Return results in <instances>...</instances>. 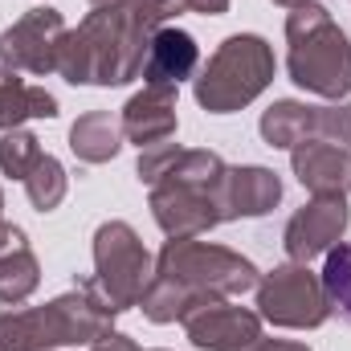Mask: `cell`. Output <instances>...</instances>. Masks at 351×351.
<instances>
[{"instance_id":"6da1fadb","label":"cell","mask_w":351,"mask_h":351,"mask_svg":"<svg viewBox=\"0 0 351 351\" xmlns=\"http://www.w3.org/2000/svg\"><path fill=\"white\" fill-rule=\"evenodd\" d=\"M184 12V0H114L90 8L66 33L58 74L70 86H127L143 74L152 37Z\"/></svg>"},{"instance_id":"7a4b0ae2","label":"cell","mask_w":351,"mask_h":351,"mask_svg":"<svg viewBox=\"0 0 351 351\" xmlns=\"http://www.w3.org/2000/svg\"><path fill=\"white\" fill-rule=\"evenodd\" d=\"M258 278L262 269L229 245L200 237H168L156 258V274L139 298V311L152 323H184V315L204 302L250 294Z\"/></svg>"},{"instance_id":"3957f363","label":"cell","mask_w":351,"mask_h":351,"mask_svg":"<svg viewBox=\"0 0 351 351\" xmlns=\"http://www.w3.org/2000/svg\"><path fill=\"white\" fill-rule=\"evenodd\" d=\"M114 306L94 278H78L45 306H0V351L94 348L114 331Z\"/></svg>"},{"instance_id":"277c9868","label":"cell","mask_w":351,"mask_h":351,"mask_svg":"<svg viewBox=\"0 0 351 351\" xmlns=\"http://www.w3.org/2000/svg\"><path fill=\"white\" fill-rule=\"evenodd\" d=\"M229 164L208 147H184L172 172L152 188V217L168 237H204L221 217V180Z\"/></svg>"},{"instance_id":"5b68a950","label":"cell","mask_w":351,"mask_h":351,"mask_svg":"<svg viewBox=\"0 0 351 351\" xmlns=\"http://www.w3.org/2000/svg\"><path fill=\"white\" fill-rule=\"evenodd\" d=\"M286 74L306 94H319L327 102H343L351 94V41L335 25V16L311 0L290 8L286 16Z\"/></svg>"},{"instance_id":"8992f818","label":"cell","mask_w":351,"mask_h":351,"mask_svg":"<svg viewBox=\"0 0 351 351\" xmlns=\"http://www.w3.org/2000/svg\"><path fill=\"white\" fill-rule=\"evenodd\" d=\"M274 45L258 33H233L225 37L204 70L192 78V94L208 114H233L245 110L254 98H262L265 86L274 82Z\"/></svg>"},{"instance_id":"52a82bcc","label":"cell","mask_w":351,"mask_h":351,"mask_svg":"<svg viewBox=\"0 0 351 351\" xmlns=\"http://www.w3.org/2000/svg\"><path fill=\"white\" fill-rule=\"evenodd\" d=\"M152 274H156V258L147 254L143 237L127 221L114 217L94 229V282L119 315L139 306Z\"/></svg>"},{"instance_id":"ba28073f","label":"cell","mask_w":351,"mask_h":351,"mask_svg":"<svg viewBox=\"0 0 351 351\" xmlns=\"http://www.w3.org/2000/svg\"><path fill=\"white\" fill-rule=\"evenodd\" d=\"M258 315L262 323L286 331H315L331 319V302L323 290V278L306 262H282L258 278Z\"/></svg>"},{"instance_id":"9c48e42d","label":"cell","mask_w":351,"mask_h":351,"mask_svg":"<svg viewBox=\"0 0 351 351\" xmlns=\"http://www.w3.org/2000/svg\"><path fill=\"white\" fill-rule=\"evenodd\" d=\"M66 33H70L66 16L49 4H37L0 33V66H8L16 74H33V78L58 74Z\"/></svg>"},{"instance_id":"30bf717a","label":"cell","mask_w":351,"mask_h":351,"mask_svg":"<svg viewBox=\"0 0 351 351\" xmlns=\"http://www.w3.org/2000/svg\"><path fill=\"white\" fill-rule=\"evenodd\" d=\"M351 208L348 196H311L282 229V250L290 262H315V258H327L343 233H348Z\"/></svg>"},{"instance_id":"8fae6325","label":"cell","mask_w":351,"mask_h":351,"mask_svg":"<svg viewBox=\"0 0 351 351\" xmlns=\"http://www.w3.org/2000/svg\"><path fill=\"white\" fill-rule=\"evenodd\" d=\"M188 343L200 351H250L262 339V315L250 306H237L233 298L225 302H204L184 315Z\"/></svg>"},{"instance_id":"7c38bea8","label":"cell","mask_w":351,"mask_h":351,"mask_svg":"<svg viewBox=\"0 0 351 351\" xmlns=\"http://www.w3.org/2000/svg\"><path fill=\"white\" fill-rule=\"evenodd\" d=\"M282 204V180L274 168L237 164L221 180V217L225 221H254Z\"/></svg>"},{"instance_id":"4fadbf2b","label":"cell","mask_w":351,"mask_h":351,"mask_svg":"<svg viewBox=\"0 0 351 351\" xmlns=\"http://www.w3.org/2000/svg\"><path fill=\"white\" fill-rule=\"evenodd\" d=\"M294 180L311 196H348L351 192V152L327 139H302L290 152Z\"/></svg>"},{"instance_id":"5bb4252c","label":"cell","mask_w":351,"mask_h":351,"mask_svg":"<svg viewBox=\"0 0 351 351\" xmlns=\"http://www.w3.org/2000/svg\"><path fill=\"white\" fill-rule=\"evenodd\" d=\"M119 127H123V139L135 143V147H152V143L176 139V127H180L176 86H143L139 94H131L127 106H123Z\"/></svg>"},{"instance_id":"9a60e30c","label":"cell","mask_w":351,"mask_h":351,"mask_svg":"<svg viewBox=\"0 0 351 351\" xmlns=\"http://www.w3.org/2000/svg\"><path fill=\"white\" fill-rule=\"evenodd\" d=\"M196 66H200V45L188 29H176L164 25L156 37H152V49H147V62H143V86H180L188 78H196Z\"/></svg>"},{"instance_id":"2e32d148","label":"cell","mask_w":351,"mask_h":351,"mask_svg":"<svg viewBox=\"0 0 351 351\" xmlns=\"http://www.w3.org/2000/svg\"><path fill=\"white\" fill-rule=\"evenodd\" d=\"M58 98L45 86H29L16 70L0 66V131L25 127L29 119H58Z\"/></svg>"},{"instance_id":"e0dca14e","label":"cell","mask_w":351,"mask_h":351,"mask_svg":"<svg viewBox=\"0 0 351 351\" xmlns=\"http://www.w3.org/2000/svg\"><path fill=\"white\" fill-rule=\"evenodd\" d=\"M70 152L82 164H110L123 152V127L110 110H86L70 127Z\"/></svg>"},{"instance_id":"ac0fdd59","label":"cell","mask_w":351,"mask_h":351,"mask_svg":"<svg viewBox=\"0 0 351 351\" xmlns=\"http://www.w3.org/2000/svg\"><path fill=\"white\" fill-rule=\"evenodd\" d=\"M41 286V262L29 250L25 229L12 237V245L0 254V306H25Z\"/></svg>"},{"instance_id":"d6986e66","label":"cell","mask_w":351,"mask_h":351,"mask_svg":"<svg viewBox=\"0 0 351 351\" xmlns=\"http://www.w3.org/2000/svg\"><path fill=\"white\" fill-rule=\"evenodd\" d=\"M258 131L269 147L294 152L302 139H315V106L298 102V98H278L274 106H265L258 119Z\"/></svg>"},{"instance_id":"ffe728a7","label":"cell","mask_w":351,"mask_h":351,"mask_svg":"<svg viewBox=\"0 0 351 351\" xmlns=\"http://www.w3.org/2000/svg\"><path fill=\"white\" fill-rule=\"evenodd\" d=\"M66 192H70V176L62 168V160H53L49 152L41 156V164L29 172L25 180V196H29V204L37 208V213H53L62 200H66Z\"/></svg>"},{"instance_id":"44dd1931","label":"cell","mask_w":351,"mask_h":351,"mask_svg":"<svg viewBox=\"0 0 351 351\" xmlns=\"http://www.w3.org/2000/svg\"><path fill=\"white\" fill-rule=\"evenodd\" d=\"M41 139L25 127H12V131H0V172L8 180H29V172L41 164Z\"/></svg>"},{"instance_id":"7402d4cb","label":"cell","mask_w":351,"mask_h":351,"mask_svg":"<svg viewBox=\"0 0 351 351\" xmlns=\"http://www.w3.org/2000/svg\"><path fill=\"white\" fill-rule=\"evenodd\" d=\"M319 278H323L331 315H339V319L351 323V241H339V245L327 254V265H323Z\"/></svg>"},{"instance_id":"603a6c76","label":"cell","mask_w":351,"mask_h":351,"mask_svg":"<svg viewBox=\"0 0 351 351\" xmlns=\"http://www.w3.org/2000/svg\"><path fill=\"white\" fill-rule=\"evenodd\" d=\"M315 139H327V143H339L351 152V102H327V106H315Z\"/></svg>"},{"instance_id":"cb8c5ba5","label":"cell","mask_w":351,"mask_h":351,"mask_svg":"<svg viewBox=\"0 0 351 351\" xmlns=\"http://www.w3.org/2000/svg\"><path fill=\"white\" fill-rule=\"evenodd\" d=\"M184 147L172 143V139H164V143H152V147H139V160H135V176H139V184H147V188H156L164 176L172 172L176 156H180Z\"/></svg>"},{"instance_id":"d4e9b609","label":"cell","mask_w":351,"mask_h":351,"mask_svg":"<svg viewBox=\"0 0 351 351\" xmlns=\"http://www.w3.org/2000/svg\"><path fill=\"white\" fill-rule=\"evenodd\" d=\"M90 351H143V348H139L131 335H119V331H110L106 339H98ZM147 351H168V348H147Z\"/></svg>"},{"instance_id":"484cf974","label":"cell","mask_w":351,"mask_h":351,"mask_svg":"<svg viewBox=\"0 0 351 351\" xmlns=\"http://www.w3.org/2000/svg\"><path fill=\"white\" fill-rule=\"evenodd\" d=\"M188 12H200V16H225L229 12V0H184Z\"/></svg>"},{"instance_id":"4316f807","label":"cell","mask_w":351,"mask_h":351,"mask_svg":"<svg viewBox=\"0 0 351 351\" xmlns=\"http://www.w3.org/2000/svg\"><path fill=\"white\" fill-rule=\"evenodd\" d=\"M250 351H311V348H306V343H294V339H265L262 335Z\"/></svg>"},{"instance_id":"83f0119b","label":"cell","mask_w":351,"mask_h":351,"mask_svg":"<svg viewBox=\"0 0 351 351\" xmlns=\"http://www.w3.org/2000/svg\"><path fill=\"white\" fill-rule=\"evenodd\" d=\"M16 233H21V225H8V221H0V254L12 245V237H16Z\"/></svg>"},{"instance_id":"f1b7e54d","label":"cell","mask_w":351,"mask_h":351,"mask_svg":"<svg viewBox=\"0 0 351 351\" xmlns=\"http://www.w3.org/2000/svg\"><path fill=\"white\" fill-rule=\"evenodd\" d=\"M274 4H282V8H298V4H311V0H274Z\"/></svg>"},{"instance_id":"f546056e","label":"cell","mask_w":351,"mask_h":351,"mask_svg":"<svg viewBox=\"0 0 351 351\" xmlns=\"http://www.w3.org/2000/svg\"><path fill=\"white\" fill-rule=\"evenodd\" d=\"M0 221H4V188H0Z\"/></svg>"},{"instance_id":"4dcf8cb0","label":"cell","mask_w":351,"mask_h":351,"mask_svg":"<svg viewBox=\"0 0 351 351\" xmlns=\"http://www.w3.org/2000/svg\"><path fill=\"white\" fill-rule=\"evenodd\" d=\"M98 4H114V0H90V8H98Z\"/></svg>"}]
</instances>
